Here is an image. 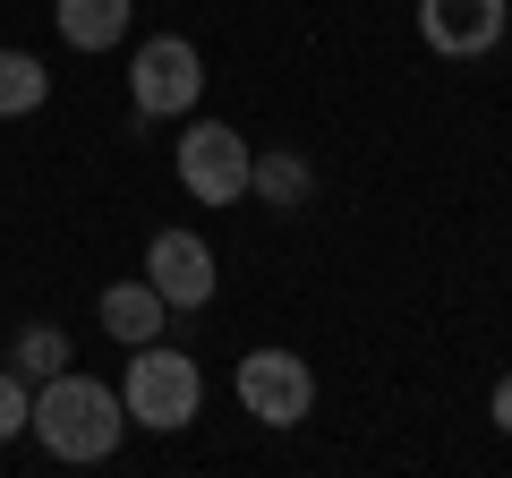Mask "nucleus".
<instances>
[{
    "label": "nucleus",
    "instance_id": "9d476101",
    "mask_svg": "<svg viewBox=\"0 0 512 478\" xmlns=\"http://www.w3.org/2000/svg\"><path fill=\"white\" fill-rule=\"evenodd\" d=\"M52 26L69 52H111L128 43V0H52Z\"/></svg>",
    "mask_w": 512,
    "mask_h": 478
},
{
    "label": "nucleus",
    "instance_id": "6e6552de",
    "mask_svg": "<svg viewBox=\"0 0 512 478\" xmlns=\"http://www.w3.org/2000/svg\"><path fill=\"white\" fill-rule=\"evenodd\" d=\"M94 316H103V333H111L120 350H137V342H163V325H171L163 291H154L146 274H137V282H111V291L94 299Z\"/></svg>",
    "mask_w": 512,
    "mask_h": 478
},
{
    "label": "nucleus",
    "instance_id": "20e7f679",
    "mask_svg": "<svg viewBox=\"0 0 512 478\" xmlns=\"http://www.w3.org/2000/svg\"><path fill=\"white\" fill-rule=\"evenodd\" d=\"M171 163H180V188L197 205H239L248 197V163H256V146L239 129H222V120H197V129L180 137V146H171Z\"/></svg>",
    "mask_w": 512,
    "mask_h": 478
},
{
    "label": "nucleus",
    "instance_id": "39448f33",
    "mask_svg": "<svg viewBox=\"0 0 512 478\" xmlns=\"http://www.w3.org/2000/svg\"><path fill=\"white\" fill-rule=\"evenodd\" d=\"M231 393H239V410H248L256 427H299L316 410V376H308L299 350H248L239 376H231Z\"/></svg>",
    "mask_w": 512,
    "mask_h": 478
},
{
    "label": "nucleus",
    "instance_id": "ddd939ff",
    "mask_svg": "<svg viewBox=\"0 0 512 478\" xmlns=\"http://www.w3.org/2000/svg\"><path fill=\"white\" fill-rule=\"evenodd\" d=\"M26 410H35V385H26L18 368H0V444L26 427Z\"/></svg>",
    "mask_w": 512,
    "mask_h": 478
},
{
    "label": "nucleus",
    "instance_id": "1a4fd4ad",
    "mask_svg": "<svg viewBox=\"0 0 512 478\" xmlns=\"http://www.w3.org/2000/svg\"><path fill=\"white\" fill-rule=\"evenodd\" d=\"M248 197L274 205V214H299V205L316 197V163H308V154H291V146L256 154V163H248Z\"/></svg>",
    "mask_w": 512,
    "mask_h": 478
},
{
    "label": "nucleus",
    "instance_id": "9b49d317",
    "mask_svg": "<svg viewBox=\"0 0 512 478\" xmlns=\"http://www.w3.org/2000/svg\"><path fill=\"white\" fill-rule=\"evenodd\" d=\"M43 94H52V69H43L35 52H0V120L43 111Z\"/></svg>",
    "mask_w": 512,
    "mask_h": 478
},
{
    "label": "nucleus",
    "instance_id": "f8f14e48",
    "mask_svg": "<svg viewBox=\"0 0 512 478\" xmlns=\"http://www.w3.org/2000/svg\"><path fill=\"white\" fill-rule=\"evenodd\" d=\"M60 368H69V333H60V325H26L18 333V376L43 385V376H60Z\"/></svg>",
    "mask_w": 512,
    "mask_h": 478
},
{
    "label": "nucleus",
    "instance_id": "423d86ee",
    "mask_svg": "<svg viewBox=\"0 0 512 478\" xmlns=\"http://www.w3.org/2000/svg\"><path fill=\"white\" fill-rule=\"evenodd\" d=\"M512 26V0H419V43L436 60H478Z\"/></svg>",
    "mask_w": 512,
    "mask_h": 478
},
{
    "label": "nucleus",
    "instance_id": "0eeeda50",
    "mask_svg": "<svg viewBox=\"0 0 512 478\" xmlns=\"http://www.w3.org/2000/svg\"><path fill=\"white\" fill-rule=\"evenodd\" d=\"M146 282L163 291L171 316H197L205 299H214V248H205L197 231H180V222H171V231L146 239Z\"/></svg>",
    "mask_w": 512,
    "mask_h": 478
},
{
    "label": "nucleus",
    "instance_id": "7ed1b4c3",
    "mask_svg": "<svg viewBox=\"0 0 512 478\" xmlns=\"http://www.w3.org/2000/svg\"><path fill=\"white\" fill-rule=\"evenodd\" d=\"M197 94H205V52L188 35H154L128 52V103L146 120H188Z\"/></svg>",
    "mask_w": 512,
    "mask_h": 478
},
{
    "label": "nucleus",
    "instance_id": "4468645a",
    "mask_svg": "<svg viewBox=\"0 0 512 478\" xmlns=\"http://www.w3.org/2000/svg\"><path fill=\"white\" fill-rule=\"evenodd\" d=\"M487 419H495V427H504V436H512V368L495 376V393H487Z\"/></svg>",
    "mask_w": 512,
    "mask_h": 478
},
{
    "label": "nucleus",
    "instance_id": "f257e3e1",
    "mask_svg": "<svg viewBox=\"0 0 512 478\" xmlns=\"http://www.w3.org/2000/svg\"><path fill=\"white\" fill-rule=\"evenodd\" d=\"M26 427H35V444L52 461H111V453H120V436H128V410H120V393H111L103 376L60 368V376H43V385H35Z\"/></svg>",
    "mask_w": 512,
    "mask_h": 478
},
{
    "label": "nucleus",
    "instance_id": "f03ea898",
    "mask_svg": "<svg viewBox=\"0 0 512 478\" xmlns=\"http://www.w3.org/2000/svg\"><path fill=\"white\" fill-rule=\"evenodd\" d=\"M120 410H128V427H146V436H180L205 410V368L188 350L137 342L128 350V376H120Z\"/></svg>",
    "mask_w": 512,
    "mask_h": 478
}]
</instances>
